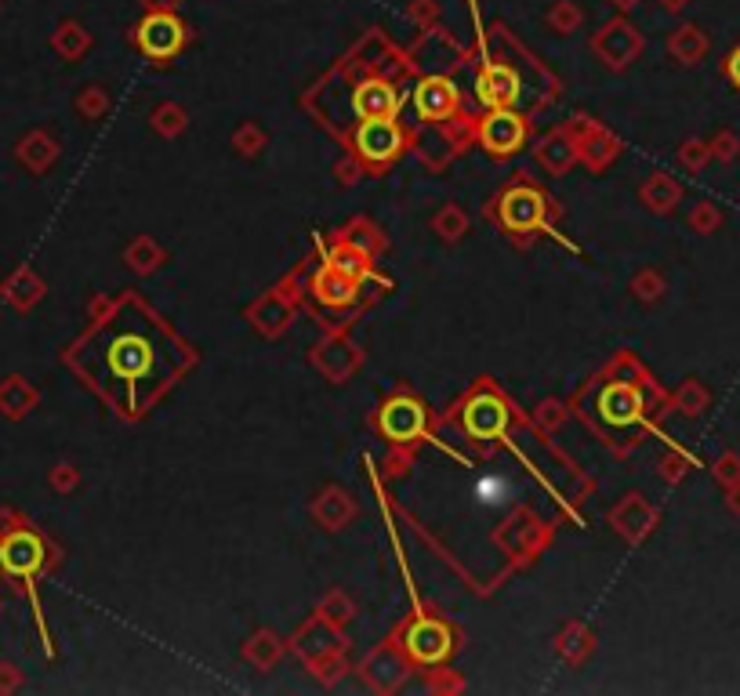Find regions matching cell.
<instances>
[{
	"instance_id": "obj_1",
	"label": "cell",
	"mask_w": 740,
	"mask_h": 696,
	"mask_svg": "<svg viewBox=\"0 0 740 696\" xmlns=\"http://www.w3.org/2000/svg\"><path fill=\"white\" fill-rule=\"evenodd\" d=\"M44 566H48V544L30 522H19L0 533V573L8 580L30 584Z\"/></svg>"
},
{
	"instance_id": "obj_2",
	"label": "cell",
	"mask_w": 740,
	"mask_h": 696,
	"mask_svg": "<svg viewBox=\"0 0 740 696\" xmlns=\"http://www.w3.org/2000/svg\"><path fill=\"white\" fill-rule=\"evenodd\" d=\"M352 149H356L367 164L381 167V164H389V160L400 156L403 135L392 120H363V127L352 135Z\"/></svg>"
},
{
	"instance_id": "obj_3",
	"label": "cell",
	"mask_w": 740,
	"mask_h": 696,
	"mask_svg": "<svg viewBox=\"0 0 740 696\" xmlns=\"http://www.w3.org/2000/svg\"><path fill=\"white\" fill-rule=\"evenodd\" d=\"M182 44H185V29L175 15H149L138 26V48L146 51L149 58H171L182 51Z\"/></svg>"
},
{
	"instance_id": "obj_4",
	"label": "cell",
	"mask_w": 740,
	"mask_h": 696,
	"mask_svg": "<svg viewBox=\"0 0 740 696\" xmlns=\"http://www.w3.org/2000/svg\"><path fill=\"white\" fill-rule=\"evenodd\" d=\"M109 352V367L117 377H127L135 385V377H146L149 367H153V348H149L146 338H135V334H120L113 338V345L106 348Z\"/></svg>"
},
{
	"instance_id": "obj_5",
	"label": "cell",
	"mask_w": 740,
	"mask_h": 696,
	"mask_svg": "<svg viewBox=\"0 0 740 696\" xmlns=\"http://www.w3.org/2000/svg\"><path fill=\"white\" fill-rule=\"evenodd\" d=\"M523 142H526V124L519 120L516 113H508V109H494V113L483 120V145H487L494 156L516 153Z\"/></svg>"
},
{
	"instance_id": "obj_6",
	"label": "cell",
	"mask_w": 740,
	"mask_h": 696,
	"mask_svg": "<svg viewBox=\"0 0 740 696\" xmlns=\"http://www.w3.org/2000/svg\"><path fill=\"white\" fill-rule=\"evenodd\" d=\"M378 428L389 435L392 443H410L425 428V410L414 399H392L378 417Z\"/></svg>"
},
{
	"instance_id": "obj_7",
	"label": "cell",
	"mask_w": 740,
	"mask_h": 696,
	"mask_svg": "<svg viewBox=\"0 0 740 696\" xmlns=\"http://www.w3.org/2000/svg\"><path fill=\"white\" fill-rule=\"evenodd\" d=\"M414 106H418L421 116H429V120H447V116L458 113L461 95L447 77H429L421 80L418 91H414Z\"/></svg>"
},
{
	"instance_id": "obj_8",
	"label": "cell",
	"mask_w": 740,
	"mask_h": 696,
	"mask_svg": "<svg viewBox=\"0 0 740 696\" xmlns=\"http://www.w3.org/2000/svg\"><path fill=\"white\" fill-rule=\"evenodd\" d=\"M352 109H356L360 120H392V116L400 113V95H396V87L385 84V80H370V84H363L360 91H356Z\"/></svg>"
},
{
	"instance_id": "obj_9",
	"label": "cell",
	"mask_w": 740,
	"mask_h": 696,
	"mask_svg": "<svg viewBox=\"0 0 740 696\" xmlns=\"http://www.w3.org/2000/svg\"><path fill=\"white\" fill-rule=\"evenodd\" d=\"M407 649L410 657L421 660V664H436L450 653V631L436 620H421L407 631Z\"/></svg>"
},
{
	"instance_id": "obj_10",
	"label": "cell",
	"mask_w": 740,
	"mask_h": 696,
	"mask_svg": "<svg viewBox=\"0 0 740 696\" xmlns=\"http://www.w3.org/2000/svg\"><path fill=\"white\" fill-rule=\"evenodd\" d=\"M476 91H479V102H483V106L505 109L519 98V77L508 66L497 62V66H487L483 73H479Z\"/></svg>"
},
{
	"instance_id": "obj_11",
	"label": "cell",
	"mask_w": 740,
	"mask_h": 696,
	"mask_svg": "<svg viewBox=\"0 0 740 696\" xmlns=\"http://www.w3.org/2000/svg\"><path fill=\"white\" fill-rule=\"evenodd\" d=\"M508 421V410L497 399H476V403L465 410V428L476 439H490V435H497L501 428H505Z\"/></svg>"
},
{
	"instance_id": "obj_12",
	"label": "cell",
	"mask_w": 740,
	"mask_h": 696,
	"mask_svg": "<svg viewBox=\"0 0 740 696\" xmlns=\"http://www.w3.org/2000/svg\"><path fill=\"white\" fill-rule=\"evenodd\" d=\"M501 214H505V222L512 225V229H526V225H534L537 218H541V196H537L534 189L508 193Z\"/></svg>"
},
{
	"instance_id": "obj_13",
	"label": "cell",
	"mask_w": 740,
	"mask_h": 696,
	"mask_svg": "<svg viewBox=\"0 0 740 696\" xmlns=\"http://www.w3.org/2000/svg\"><path fill=\"white\" fill-rule=\"evenodd\" d=\"M33 403H37V392H33L22 377H4V381H0V414L26 417Z\"/></svg>"
},
{
	"instance_id": "obj_14",
	"label": "cell",
	"mask_w": 740,
	"mask_h": 696,
	"mask_svg": "<svg viewBox=\"0 0 740 696\" xmlns=\"http://www.w3.org/2000/svg\"><path fill=\"white\" fill-rule=\"evenodd\" d=\"M55 156H59V145L51 142L48 135H40V131H37V135H26L19 142V160L26 167H33V171H44V167H48Z\"/></svg>"
},
{
	"instance_id": "obj_15",
	"label": "cell",
	"mask_w": 740,
	"mask_h": 696,
	"mask_svg": "<svg viewBox=\"0 0 740 696\" xmlns=\"http://www.w3.org/2000/svg\"><path fill=\"white\" fill-rule=\"evenodd\" d=\"M4 298H8L11 305H19V309H30L33 301H40V280H33L30 269H19L8 283H4Z\"/></svg>"
},
{
	"instance_id": "obj_16",
	"label": "cell",
	"mask_w": 740,
	"mask_h": 696,
	"mask_svg": "<svg viewBox=\"0 0 740 696\" xmlns=\"http://www.w3.org/2000/svg\"><path fill=\"white\" fill-rule=\"evenodd\" d=\"M726 73H730V80L740 87V48L733 51V55H730V62H726Z\"/></svg>"
}]
</instances>
